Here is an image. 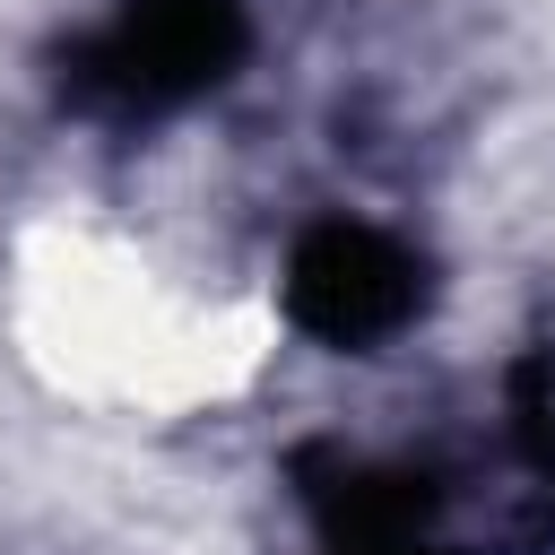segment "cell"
Masks as SVG:
<instances>
[{"label": "cell", "mask_w": 555, "mask_h": 555, "mask_svg": "<svg viewBox=\"0 0 555 555\" xmlns=\"http://www.w3.org/2000/svg\"><path fill=\"white\" fill-rule=\"evenodd\" d=\"M286 304L330 347H373L425 304V269L373 225H312L286 260Z\"/></svg>", "instance_id": "6da1fadb"}]
</instances>
